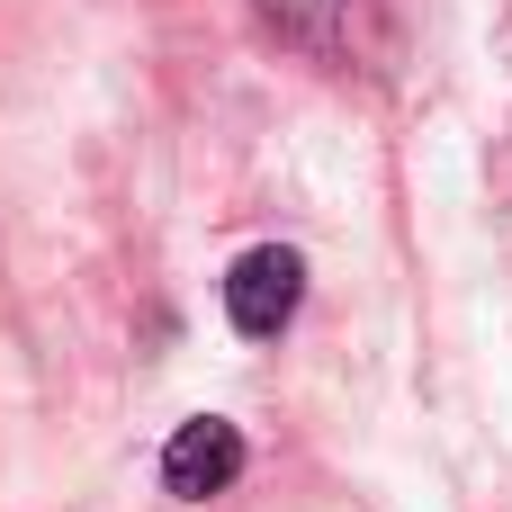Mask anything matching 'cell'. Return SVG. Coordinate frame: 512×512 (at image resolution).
Instances as JSON below:
<instances>
[{
  "mask_svg": "<svg viewBox=\"0 0 512 512\" xmlns=\"http://www.w3.org/2000/svg\"><path fill=\"white\" fill-rule=\"evenodd\" d=\"M288 45L324 54V63H360V45H378V9L369 0H252Z\"/></svg>",
  "mask_w": 512,
  "mask_h": 512,
  "instance_id": "3957f363",
  "label": "cell"
},
{
  "mask_svg": "<svg viewBox=\"0 0 512 512\" xmlns=\"http://www.w3.org/2000/svg\"><path fill=\"white\" fill-rule=\"evenodd\" d=\"M243 432L225 423V414H189L171 441H162V495H180V504H207V495H225L234 477H243Z\"/></svg>",
  "mask_w": 512,
  "mask_h": 512,
  "instance_id": "7a4b0ae2",
  "label": "cell"
},
{
  "mask_svg": "<svg viewBox=\"0 0 512 512\" xmlns=\"http://www.w3.org/2000/svg\"><path fill=\"white\" fill-rule=\"evenodd\" d=\"M297 306H306V252L252 243V252L225 270V324H234L243 342H279V333L297 324Z\"/></svg>",
  "mask_w": 512,
  "mask_h": 512,
  "instance_id": "6da1fadb",
  "label": "cell"
}]
</instances>
